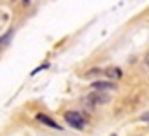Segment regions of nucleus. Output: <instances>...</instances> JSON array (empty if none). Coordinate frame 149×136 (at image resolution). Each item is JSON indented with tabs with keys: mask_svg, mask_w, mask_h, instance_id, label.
<instances>
[{
	"mask_svg": "<svg viewBox=\"0 0 149 136\" xmlns=\"http://www.w3.org/2000/svg\"><path fill=\"white\" fill-rule=\"evenodd\" d=\"M29 2H31V0H22V4H24V6H29Z\"/></svg>",
	"mask_w": 149,
	"mask_h": 136,
	"instance_id": "6e6552de",
	"label": "nucleus"
},
{
	"mask_svg": "<svg viewBox=\"0 0 149 136\" xmlns=\"http://www.w3.org/2000/svg\"><path fill=\"white\" fill-rule=\"evenodd\" d=\"M64 120L68 122V125H71L73 129H84L86 127V120H84V116L80 114V112H77V111H68L64 114Z\"/></svg>",
	"mask_w": 149,
	"mask_h": 136,
	"instance_id": "f257e3e1",
	"label": "nucleus"
},
{
	"mask_svg": "<svg viewBox=\"0 0 149 136\" xmlns=\"http://www.w3.org/2000/svg\"><path fill=\"white\" fill-rule=\"evenodd\" d=\"M146 64H147V67H149V53L146 55Z\"/></svg>",
	"mask_w": 149,
	"mask_h": 136,
	"instance_id": "0eeeda50",
	"label": "nucleus"
},
{
	"mask_svg": "<svg viewBox=\"0 0 149 136\" xmlns=\"http://www.w3.org/2000/svg\"><path fill=\"white\" fill-rule=\"evenodd\" d=\"M36 120H38L40 124L47 125V127H53V129H56V131H62V125H60V124H56L53 118H49L47 114H44V112H38V114H36Z\"/></svg>",
	"mask_w": 149,
	"mask_h": 136,
	"instance_id": "7ed1b4c3",
	"label": "nucleus"
},
{
	"mask_svg": "<svg viewBox=\"0 0 149 136\" xmlns=\"http://www.w3.org/2000/svg\"><path fill=\"white\" fill-rule=\"evenodd\" d=\"M100 74H104V69H98V67H95V69H89L84 76L86 78H96V76H100Z\"/></svg>",
	"mask_w": 149,
	"mask_h": 136,
	"instance_id": "423d86ee",
	"label": "nucleus"
},
{
	"mask_svg": "<svg viewBox=\"0 0 149 136\" xmlns=\"http://www.w3.org/2000/svg\"><path fill=\"white\" fill-rule=\"evenodd\" d=\"M95 91H113L116 89V85L113 84V82H93V85H91Z\"/></svg>",
	"mask_w": 149,
	"mask_h": 136,
	"instance_id": "39448f33",
	"label": "nucleus"
},
{
	"mask_svg": "<svg viewBox=\"0 0 149 136\" xmlns=\"http://www.w3.org/2000/svg\"><path fill=\"white\" fill-rule=\"evenodd\" d=\"M104 74H106L109 80H118V78H122V69L120 67L111 65V67H107V69H104Z\"/></svg>",
	"mask_w": 149,
	"mask_h": 136,
	"instance_id": "20e7f679",
	"label": "nucleus"
},
{
	"mask_svg": "<svg viewBox=\"0 0 149 136\" xmlns=\"http://www.w3.org/2000/svg\"><path fill=\"white\" fill-rule=\"evenodd\" d=\"M86 100L89 105H100L109 102V94H106V91H93L91 94L86 96Z\"/></svg>",
	"mask_w": 149,
	"mask_h": 136,
	"instance_id": "f03ea898",
	"label": "nucleus"
}]
</instances>
